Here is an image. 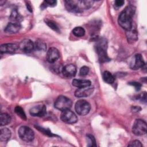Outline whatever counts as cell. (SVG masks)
Instances as JSON below:
<instances>
[{
  "mask_svg": "<svg viewBox=\"0 0 147 147\" xmlns=\"http://www.w3.org/2000/svg\"><path fill=\"white\" fill-rule=\"evenodd\" d=\"M136 11V7L133 5L126 6L120 13L118 22L121 28L126 30L130 29L133 26V17Z\"/></svg>",
  "mask_w": 147,
  "mask_h": 147,
  "instance_id": "6da1fadb",
  "label": "cell"
},
{
  "mask_svg": "<svg viewBox=\"0 0 147 147\" xmlns=\"http://www.w3.org/2000/svg\"><path fill=\"white\" fill-rule=\"evenodd\" d=\"M65 7L68 10L73 13H81L85 10L90 9L94 1L87 0H68L64 1Z\"/></svg>",
  "mask_w": 147,
  "mask_h": 147,
  "instance_id": "7a4b0ae2",
  "label": "cell"
},
{
  "mask_svg": "<svg viewBox=\"0 0 147 147\" xmlns=\"http://www.w3.org/2000/svg\"><path fill=\"white\" fill-rule=\"evenodd\" d=\"M95 47L96 52L98 54V59L101 63H105L110 60V59L109 57L107 54V42L105 39L100 38L98 40Z\"/></svg>",
  "mask_w": 147,
  "mask_h": 147,
  "instance_id": "3957f363",
  "label": "cell"
},
{
  "mask_svg": "<svg viewBox=\"0 0 147 147\" xmlns=\"http://www.w3.org/2000/svg\"><path fill=\"white\" fill-rule=\"evenodd\" d=\"M72 100L69 98L63 95L59 96L54 103L55 107L62 111L70 109V108L72 107Z\"/></svg>",
  "mask_w": 147,
  "mask_h": 147,
  "instance_id": "277c9868",
  "label": "cell"
},
{
  "mask_svg": "<svg viewBox=\"0 0 147 147\" xmlns=\"http://www.w3.org/2000/svg\"><path fill=\"white\" fill-rule=\"evenodd\" d=\"M18 134L21 140L26 142H32L34 138V133L32 129L26 126L20 127L18 130Z\"/></svg>",
  "mask_w": 147,
  "mask_h": 147,
  "instance_id": "5b68a950",
  "label": "cell"
},
{
  "mask_svg": "<svg viewBox=\"0 0 147 147\" xmlns=\"http://www.w3.org/2000/svg\"><path fill=\"white\" fill-rule=\"evenodd\" d=\"M146 123L142 119H136L132 127L133 133L137 136L145 134L146 133Z\"/></svg>",
  "mask_w": 147,
  "mask_h": 147,
  "instance_id": "8992f818",
  "label": "cell"
},
{
  "mask_svg": "<svg viewBox=\"0 0 147 147\" xmlns=\"http://www.w3.org/2000/svg\"><path fill=\"white\" fill-rule=\"evenodd\" d=\"M76 112L80 115H86L91 109L90 104L85 100H79L77 101L75 105Z\"/></svg>",
  "mask_w": 147,
  "mask_h": 147,
  "instance_id": "52a82bcc",
  "label": "cell"
},
{
  "mask_svg": "<svg viewBox=\"0 0 147 147\" xmlns=\"http://www.w3.org/2000/svg\"><path fill=\"white\" fill-rule=\"evenodd\" d=\"M60 118L63 122L68 124L75 123L78 121L77 116L69 109L63 111L60 115Z\"/></svg>",
  "mask_w": 147,
  "mask_h": 147,
  "instance_id": "ba28073f",
  "label": "cell"
},
{
  "mask_svg": "<svg viewBox=\"0 0 147 147\" xmlns=\"http://www.w3.org/2000/svg\"><path fill=\"white\" fill-rule=\"evenodd\" d=\"M19 48L24 53H29L34 49V43L29 39H24L18 44Z\"/></svg>",
  "mask_w": 147,
  "mask_h": 147,
  "instance_id": "9c48e42d",
  "label": "cell"
},
{
  "mask_svg": "<svg viewBox=\"0 0 147 147\" xmlns=\"http://www.w3.org/2000/svg\"><path fill=\"white\" fill-rule=\"evenodd\" d=\"M145 62L142 55L139 53L135 55L130 63V68L132 69H137L140 68H143Z\"/></svg>",
  "mask_w": 147,
  "mask_h": 147,
  "instance_id": "30bf717a",
  "label": "cell"
},
{
  "mask_svg": "<svg viewBox=\"0 0 147 147\" xmlns=\"http://www.w3.org/2000/svg\"><path fill=\"white\" fill-rule=\"evenodd\" d=\"M31 115L34 117H43L47 114V108L44 105L33 107L29 110Z\"/></svg>",
  "mask_w": 147,
  "mask_h": 147,
  "instance_id": "8fae6325",
  "label": "cell"
},
{
  "mask_svg": "<svg viewBox=\"0 0 147 147\" xmlns=\"http://www.w3.org/2000/svg\"><path fill=\"white\" fill-rule=\"evenodd\" d=\"M94 90V87H91V86L88 87L79 88L75 91V95L78 98L87 97L92 94Z\"/></svg>",
  "mask_w": 147,
  "mask_h": 147,
  "instance_id": "7c38bea8",
  "label": "cell"
},
{
  "mask_svg": "<svg viewBox=\"0 0 147 147\" xmlns=\"http://www.w3.org/2000/svg\"><path fill=\"white\" fill-rule=\"evenodd\" d=\"M60 57V53L58 49L55 47L50 48L47 53V60L50 63H53L57 61Z\"/></svg>",
  "mask_w": 147,
  "mask_h": 147,
  "instance_id": "4fadbf2b",
  "label": "cell"
},
{
  "mask_svg": "<svg viewBox=\"0 0 147 147\" xmlns=\"http://www.w3.org/2000/svg\"><path fill=\"white\" fill-rule=\"evenodd\" d=\"M19 48V45L14 43L4 44L1 45L0 52L1 53H13Z\"/></svg>",
  "mask_w": 147,
  "mask_h": 147,
  "instance_id": "5bb4252c",
  "label": "cell"
},
{
  "mask_svg": "<svg viewBox=\"0 0 147 147\" xmlns=\"http://www.w3.org/2000/svg\"><path fill=\"white\" fill-rule=\"evenodd\" d=\"M61 72L66 78L74 77L76 73V68L74 64H67L63 67Z\"/></svg>",
  "mask_w": 147,
  "mask_h": 147,
  "instance_id": "9a60e30c",
  "label": "cell"
},
{
  "mask_svg": "<svg viewBox=\"0 0 147 147\" xmlns=\"http://www.w3.org/2000/svg\"><path fill=\"white\" fill-rule=\"evenodd\" d=\"M21 25L18 22H10L5 27L4 31L7 33L13 34L17 33L21 29Z\"/></svg>",
  "mask_w": 147,
  "mask_h": 147,
  "instance_id": "2e32d148",
  "label": "cell"
},
{
  "mask_svg": "<svg viewBox=\"0 0 147 147\" xmlns=\"http://www.w3.org/2000/svg\"><path fill=\"white\" fill-rule=\"evenodd\" d=\"M126 36L128 42L131 44L135 42L138 39L137 31L133 26L130 29L126 30Z\"/></svg>",
  "mask_w": 147,
  "mask_h": 147,
  "instance_id": "e0dca14e",
  "label": "cell"
},
{
  "mask_svg": "<svg viewBox=\"0 0 147 147\" xmlns=\"http://www.w3.org/2000/svg\"><path fill=\"white\" fill-rule=\"evenodd\" d=\"M91 84V81L87 79H75L72 80V85L75 87L79 88H83L90 86Z\"/></svg>",
  "mask_w": 147,
  "mask_h": 147,
  "instance_id": "ac0fdd59",
  "label": "cell"
},
{
  "mask_svg": "<svg viewBox=\"0 0 147 147\" xmlns=\"http://www.w3.org/2000/svg\"><path fill=\"white\" fill-rule=\"evenodd\" d=\"M11 135V133L10 130L6 128H2L1 129V133H0V140L1 141H7Z\"/></svg>",
  "mask_w": 147,
  "mask_h": 147,
  "instance_id": "d6986e66",
  "label": "cell"
},
{
  "mask_svg": "<svg viewBox=\"0 0 147 147\" xmlns=\"http://www.w3.org/2000/svg\"><path fill=\"white\" fill-rule=\"evenodd\" d=\"M102 77H103V80L108 84H112L114 82L115 79H114V76L110 72H109L107 71L103 72Z\"/></svg>",
  "mask_w": 147,
  "mask_h": 147,
  "instance_id": "ffe728a7",
  "label": "cell"
},
{
  "mask_svg": "<svg viewBox=\"0 0 147 147\" xmlns=\"http://www.w3.org/2000/svg\"><path fill=\"white\" fill-rule=\"evenodd\" d=\"M11 121L10 116L7 113H1L0 115V124L1 126H5L9 123Z\"/></svg>",
  "mask_w": 147,
  "mask_h": 147,
  "instance_id": "44dd1931",
  "label": "cell"
},
{
  "mask_svg": "<svg viewBox=\"0 0 147 147\" xmlns=\"http://www.w3.org/2000/svg\"><path fill=\"white\" fill-rule=\"evenodd\" d=\"M34 49L38 51H45L47 44L41 40H37L34 43Z\"/></svg>",
  "mask_w": 147,
  "mask_h": 147,
  "instance_id": "7402d4cb",
  "label": "cell"
},
{
  "mask_svg": "<svg viewBox=\"0 0 147 147\" xmlns=\"http://www.w3.org/2000/svg\"><path fill=\"white\" fill-rule=\"evenodd\" d=\"M10 20L13 21V22L19 23V22L22 20V17L20 16V14L18 13V11L15 9L13 10L10 16Z\"/></svg>",
  "mask_w": 147,
  "mask_h": 147,
  "instance_id": "603a6c76",
  "label": "cell"
},
{
  "mask_svg": "<svg viewBox=\"0 0 147 147\" xmlns=\"http://www.w3.org/2000/svg\"><path fill=\"white\" fill-rule=\"evenodd\" d=\"M72 33L76 37H82L85 34V30L82 27L77 26L72 30Z\"/></svg>",
  "mask_w": 147,
  "mask_h": 147,
  "instance_id": "cb8c5ba5",
  "label": "cell"
},
{
  "mask_svg": "<svg viewBox=\"0 0 147 147\" xmlns=\"http://www.w3.org/2000/svg\"><path fill=\"white\" fill-rule=\"evenodd\" d=\"M14 111L17 114V115L19 116L21 119H22L24 120L26 119V114H25L23 109L21 107H20L19 106H17L14 109Z\"/></svg>",
  "mask_w": 147,
  "mask_h": 147,
  "instance_id": "d4e9b609",
  "label": "cell"
},
{
  "mask_svg": "<svg viewBox=\"0 0 147 147\" xmlns=\"http://www.w3.org/2000/svg\"><path fill=\"white\" fill-rule=\"evenodd\" d=\"M86 139L87 141V146L90 147L96 146V141L94 137L90 134H88L86 135Z\"/></svg>",
  "mask_w": 147,
  "mask_h": 147,
  "instance_id": "484cf974",
  "label": "cell"
},
{
  "mask_svg": "<svg viewBox=\"0 0 147 147\" xmlns=\"http://www.w3.org/2000/svg\"><path fill=\"white\" fill-rule=\"evenodd\" d=\"M45 22H46V24L48 25V26H49L51 29H52L53 30L57 32H59L60 31L59 28L55 22L51 20H46Z\"/></svg>",
  "mask_w": 147,
  "mask_h": 147,
  "instance_id": "4316f807",
  "label": "cell"
},
{
  "mask_svg": "<svg viewBox=\"0 0 147 147\" xmlns=\"http://www.w3.org/2000/svg\"><path fill=\"white\" fill-rule=\"evenodd\" d=\"M56 1H52V0H49V1H44L43 3L41 5L42 8H45L48 6H55L56 4Z\"/></svg>",
  "mask_w": 147,
  "mask_h": 147,
  "instance_id": "83f0119b",
  "label": "cell"
},
{
  "mask_svg": "<svg viewBox=\"0 0 147 147\" xmlns=\"http://www.w3.org/2000/svg\"><path fill=\"white\" fill-rule=\"evenodd\" d=\"M38 130H40V131L42 132L44 134L47 135V136H49L50 137H52V136H55L56 135H54L53 133H52L48 129H45V128H43V127H38V126H35Z\"/></svg>",
  "mask_w": 147,
  "mask_h": 147,
  "instance_id": "f1b7e54d",
  "label": "cell"
},
{
  "mask_svg": "<svg viewBox=\"0 0 147 147\" xmlns=\"http://www.w3.org/2000/svg\"><path fill=\"white\" fill-rule=\"evenodd\" d=\"M89 72V68L87 66H83L82 67L79 71V75L80 76H86L88 74Z\"/></svg>",
  "mask_w": 147,
  "mask_h": 147,
  "instance_id": "f546056e",
  "label": "cell"
},
{
  "mask_svg": "<svg viewBox=\"0 0 147 147\" xmlns=\"http://www.w3.org/2000/svg\"><path fill=\"white\" fill-rule=\"evenodd\" d=\"M128 146H136V147H141L142 146V144L138 140H134L130 142L128 144Z\"/></svg>",
  "mask_w": 147,
  "mask_h": 147,
  "instance_id": "4dcf8cb0",
  "label": "cell"
},
{
  "mask_svg": "<svg viewBox=\"0 0 147 147\" xmlns=\"http://www.w3.org/2000/svg\"><path fill=\"white\" fill-rule=\"evenodd\" d=\"M137 99H138L140 101H141V102L142 103H146V92L145 91H144V92L140 94L138 97Z\"/></svg>",
  "mask_w": 147,
  "mask_h": 147,
  "instance_id": "1f68e13d",
  "label": "cell"
},
{
  "mask_svg": "<svg viewBox=\"0 0 147 147\" xmlns=\"http://www.w3.org/2000/svg\"><path fill=\"white\" fill-rule=\"evenodd\" d=\"M129 84L133 86L134 87V88L137 90V91H139L141 88V84L138 83V82H129L128 83Z\"/></svg>",
  "mask_w": 147,
  "mask_h": 147,
  "instance_id": "d6a6232c",
  "label": "cell"
},
{
  "mask_svg": "<svg viewBox=\"0 0 147 147\" xmlns=\"http://www.w3.org/2000/svg\"><path fill=\"white\" fill-rule=\"evenodd\" d=\"M124 3H125V2L123 0H117L115 1L114 6L116 7H121L122 6H123Z\"/></svg>",
  "mask_w": 147,
  "mask_h": 147,
  "instance_id": "836d02e7",
  "label": "cell"
},
{
  "mask_svg": "<svg viewBox=\"0 0 147 147\" xmlns=\"http://www.w3.org/2000/svg\"><path fill=\"white\" fill-rule=\"evenodd\" d=\"M131 110L133 112H137L141 110V108L138 106H134L131 107Z\"/></svg>",
  "mask_w": 147,
  "mask_h": 147,
  "instance_id": "e575fe53",
  "label": "cell"
}]
</instances>
